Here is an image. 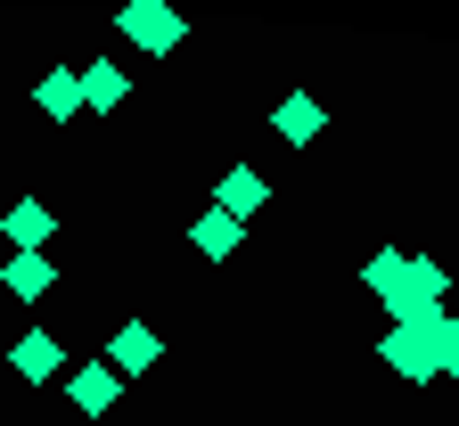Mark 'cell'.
<instances>
[{"label":"cell","instance_id":"obj_1","mask_svg":"<svg viewBox=\"0 0 459 426\" xmlns=\"http://www.w3.org/2000/svg\"><path fill=\"white\" fill-rule=\"evenodd\" d=\"M427 336H435V328H394V336H385V361H394L411 386H427V378H435V344H427Z\"/></svg>","mask_w":459,"mask_h":426},{"label":"cell","instance_id":"obj_2","mask_svg":"<svg viewBox=\"0 0 459 426\" xmlns=\"http://www.w3.org/2000/svg\"><path fill=\"white\" fill-rule=\"evenodd\" d=\"M124 33H140V49H172V41H181V17H172V9H156V0H132V9H124Z\"/></svg>","mask_w":459,"mask_h":426},{"label":"cell","instance_id":"obj_3","mask_svg":"<svg viewBox=\"0 0 459 426\" xmlns=\"http://www.w3.org/2000/svg\"><path fill=\"white\" fill-rule=\"evenodd\" d=\"M361 279L377 287V303H394V295H402V279H411V255H394V247H377V255L361 263Z\"/></svg>","mask_w":459,"mask_h":426},{"label":"cell","instance_id":"obj_4","mask_svg":"<svg viewBox=\"0 0 459 426\" xmlns=\"http://www.w3.org/2000/svg\"><path fill=\"white\" fill-rule=\"evenodd\" d=\"M320 124H328V115H320L312 99H287V107H279V140H287V148H304V140H320Z\"/></svg>","mask_w":459,"mask_h":426},{"label":"cell","instance_id":"obj_5","mask_svg":"<svg viewBox=\"0 0 459 426\" xmlns=\"http://www.w3.org/2000/svg\"><path fill=\"white\" fill-rule=\"evenodd\" d=\"M57 361H66V352H57V336H25V344H17V378L41 386V378H57Z\"/></svg>","mask_w":459,"mask_h":426},{"label":"cell","instance_id":"obj_6","mask_svg":"<svg viewBox=\"0 0 459 426\" xmlns=\"http://www.w3.org/2000/svg\"><path fill=\"white\" fill-rule=\"evenodd\" d=\"M82 107L115 115V107H124V74H115V66H82Z\"/></svg>","mask_w":459,"mask_h":426},{"label":"cell","instance_id":"obj_7","mask_svg":"<svg viewBox=\"0 0 459 426\" xmlns=\"http://www.w3.org/2000/svg\"><path fill=\"white\" fill-rule=\"evenodd\" d=\"M115 361H124V369H148V361H156V336H148V328L132 320L124 336H115V344H107V369H115Z\"/></svg>","mask_w":459,"mask_h":426},{"label":"cell","instance_id":"obj_8","mask_svg":"<svg viewBox=\"0 0 459 426\" xmlns=\"http://www.w3.org/2000/svg\"><path fill=\"white\" fill-rule=\"evenodd\" d=\"M0 230H9V238H17V247L33 255V247H41V238H49V213H41L33 197H25V205H9V222H0Z\"/></svg>","mask_w":459,"mask_h":426},{"label":"cell","instance_id":"obj_9","mask_svg":"<svg viewBox=\"0 0 459 426\" xmlns=\"http://www.w3.org/2000/svg\"><path fill=\"white\" fill-rule=\"evenodd\" d=\"M263 197H271V189H263L255 172H230V180H221V213H230V222H238V213H255Z\"/></svg>","mask_w":459,"mask_h":426},{"label":"cell","instance_id":"obj_10","mask_svg":"<svg viewBox=\"0 0 459 426\" xmlns=\"http://www.w3.org/2000/svg\"><path fill=\"white\" fill-rule=\"evenodd\" d=\"M41 107H49V115H57V124H66V115H74V107H82V74H66V66H57V74H49V83H41Z\"/></svg>","mask_w":459,"mask_h":426},{"label":"cell","instance_id":"obj_11","mask_svg":"<svg viewBox=\"0 0 459 426\" xmlns=\"http://www.w3.org/2000/svg\"><path fill=\"white\" fill-rule=\"evenodd\" d=\"M107 402H115V369L99 361V369H82V378H74V410H107Z\"/></svg>","mask_w":459,"mask_h":426},{"label":"cell","instance_id":"obj_12","mask_svg":"<svg viewBox=\"0 0 459 426\" xmlns=\"http://www.w3.org/2000/svg\"><path fill=\"white\" fill-rule=\"evenodd\" d=\"M197 247L205 255H230V247H238V222H230V213H205L197 222Z\"/></svg>","mask_w":459,"mask_h":426},{"label":"cell","instance_id":"obj_13","mask_svg":"<svg viewBox=\"0 0 459 426\" xmlns=\"http://www.w3.org/2000/svg\"><path fill=\"white\" fill-rule=\"evenodd\" d=\"M427 344H435V369H443V378H459V320H435V336H427Z\"/></svg>","mask_w":459,"mask_h":426},{"label":"cell","instance_id":"obj_14","mask_svg":"<svg viewBox=\"0 0 459 426\" xmlns=\"http://www.w3.org/2000/svg\"><path fill=\"white\" fill-rule=\"evenodd\" d=\"M9 287H17V295H41V287H49V263H41V255H17V263H9Z\"/></svg>","mask_w":459,"mask_h":426}]
</instances>
